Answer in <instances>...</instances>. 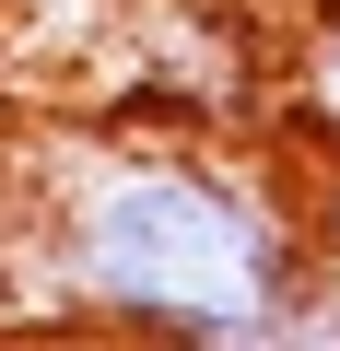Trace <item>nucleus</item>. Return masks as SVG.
<instances>
[{
  "label": "nucleus",
  "mask_w": 340,
  "mask_h": 351,
  "mask_svg": "<svg viewBox=\"0 0 340 351\" xmlns=\"http://www.w3.org/2000/svg\"><path fill=\"white\" fill-rule=\"evenodd\" d=\"M12 258L36 269V316L141 328V339H270L305 316L317 234L258 164L212 141L82 129L24 164Z\"/></svg>",
  "instance_id": "1"
}]
</instances>
